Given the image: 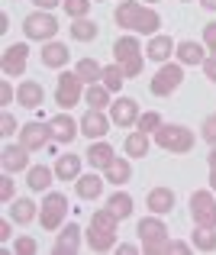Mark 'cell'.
<instances>
[{
    "mask_svg": "<svg viewBox=\"0 0 216 255\" xmlns=\"http://www.w3.org/2000/svg\"><path fill=\"white\" fill-rule=\"evenodd\" d=\"M119 29H132V32H142V36H155L161 29V16L152 10V6H142L136 0H123L113 13Z\"/></svg>",
    "mask_w": 216,
    "mask_h": 255,
    "instance_id": "6da1fadb",
    "label": "cell"
},
{
    "mask_svg": "<svg viewBox=\"0 0 216 255\" xmlns=\"http://www.w3.org/2000/svg\"><path fill=\"white\" fill-rule=\"evenodd\" d=\"M116 223L119 220L113 217L110 207L94 210L91 226H87V246H91V252H110L116 246Z\"/></svg>",
    "mask_w": 216,
    "mask_h": 255,
    "instance_id": "7a4b0ae2",
    "label": "cell"
},
{
    "mask_svg": "<svg viewBox=\"0 0 216 255\" xmlns=\"http://www.w3.org/2000/svg\"><path fill=\"white\" fill-rule=\"evenodd\" d=\"M194 142H197L194 129H187L181 123H161L158 132H155V145L165 152H178V155H187L194 149Z\"/></svg>",
    "mask_w": 216,
    "mask_h": 255,
    "instance_id": "3957f363",
    "label": "cell"
},
{
    "mask_svg": "<svg viewBox=\"0 0 216 255\" xmlns=\"http://www.w3.org/2000/svg\"><path fill=\"white\" fill-rule=\"evenodd\" d=\"M58 29H62V26H58V16H52L49 10H36L23 19V32L32 42H52Z\"/></svg>",
    "mask_w": 216,
    "mask_h": 255,
    "instance_id": "277c9868",
    "label": "cell"
},
{
    "mask_svg": "<svg viewBox=\"0 0 216 255\" xmlns=\"http://www.w3.org/2000/svg\"><path fill=\"white\" fill-rule=\"evenodd\" d=\"M65 213H68V200H65V194L49 191V194H45V200L39 204V223H42L49 233H55V230H62Z\"/></svg>",
    "mask_w": 216,
    "mask_h": 255,
    "instance_id": "5b68a950",
    "label": "cell"
},
{
    "mask_svg": "<svg viewBox=\"0 0 216 255\" xmlns=\"http://www.w3.org/2000/svg\"><path fill=\"white\" fill-rule=\"evenodd\" d=\"M181 81H184V68H181V65L165 62L158 71H155V78H152V84H148V91H152L155 97H168V94H174V91L181 87Z\"/></svg>",
    "mask_w": 216,
    "mask_h": 255,
    "instance_id": "8992f818",
    "label": "cell"
},
{
    "mask_svg": "<svg viewBox=\"0 0 216 255\" xmlns=\"http://www.w3.org/2000/svg\"><path fill=\"white\" fill-rule=\"evenodd\" d=\"M191 217H194V226H210V230H216L213 191H194L191 194Z\"/></svg>",
    "mask_w": 216,
    "mask_h": 255,
    "instance_id": "52a82bcc",
    "label": "cell"
},
{
    "mask_svg": "<svg viewBox=\"0 0 216 255\" xmlns=\"http://www.w3.org/2000/svg\"><path fill=\"white\" fill-rule=\"evenodd\" d=\"M81 94H84V81L74 71H62L55 81V104L68 110V107H74L81 100Z\"/></svg>",
    "mask_w": 216,
    "mask_h": 255,
    "instance_id": "ba28073f",
    "label": "cell"
},
{
    "mask_svg": "<svg viewBox=\"0 0 216 255\" xmlns=\"http://www.w3.org/2000/svg\"><path fill=\"white\" fill-rule=\"evenodd\" d=\"M26 55H29V45H26V42L6 45L3 55H0V68H3V75H6V78L26 75Z\"/></svg>",
    "mask_w": 216,
    "mask_h": 255,
    "instance_id": "9c48e42d",
    "label": "cell"
},
{
    "mask_svg": "<svg viewBox=\"0 0 216 255\" xmlns=\"http://www.w3.org/2000/svg\"><path fill=\"white\" fill-rule=\"evenodd\" d=\"M110 123L113 120L107 117L104 110H94V107H87V113L81 117V136L91 142V139H104L107 136V129H110Z\"/></svg>",
    "mask_w": 216,
    "mask_h": 255,
    "instance_id": "30bf717a",
    "label": "cell"
},
{
    "mask_svg": "<svg viewBox=\"0 0 216 255\" xmlns=\"http://www.w3.org/2000/svg\"><path fill=\"white\" fill-rule=\"evenodd\" d=\"M49 139H52L49 123H26L23 129H19V145H26L29 152L45 149V145H49Z\"/></svg>",
    "mask_w": 216,
    "mask_h": 255,
    "instance_id": "8fae6325",
    "label": "cell"
},
{
    "mask_svg": "<svg viewBox=\"0 0 216 255\" xmlns=\"http://www.w3.org/2000/svg\"><path fill=\"white\" fill-rule=\"evenodd\" d=\"M110 120L123 129L139 123V104L132 97H116V104H110Z\"/></svg>",
    "mask_w": 216,
    "mask_h": 255,
    "instance_id": "7c38bea8",
    "label": "cell"
},
{
    "mask_svg": "<svg viewBox=\"0 0 216 255\" xmlns=\"http://www.w3.org/2000/svg\"><path fill=\"white\" fill-rule=\"evenodd\" d=\"M136 236L142 239V249H145V246H152V243L168 239V226L161 223L158 213H152V217H145V220H139V223H136Z\"/></svg>",
    "mask_w": 216,
    "mask_h": 255,
    "instance_id": "4fadbf2b",
    "label": "cell"
},
{
    "mask_svg": "<svg viewBox=\"0 0 216 255\" xmlns=\"http://www.w3.org/2000/svg\"><path fill=\"white\" fill-rule=\"evenodd\" d=\"M49 129H52V139H58V142H74L78 139V132H81V123H74V120L68 117V110L65 113H58V117H52L49 120Z\"/></svg>",
    "mask_w": 216,
    "mask_h": 255,
    "instance_id": "5bb4252c",
    "label": "cell"
},
{
    "mask_svg": "<svg viewBox=\"0 0 216 255\" xmlns=\"http://www.w3.org/2000/svg\"><path fill=\"white\" fill-rule=\"evenodd\" d=\"M0 162H3V171H10V174L29 171V149L26 145H3Z\"/></svg>",
    "mask_w": 216,
    "mask_h": 255,
    "instance_id": "9a60e30c",
    "label": "cell"
},
{
    "mask_svg": "<svg viewBox=\"0 0 216 255\" xmlns=\"http://www.w3.org/2000/svg\"><path fill=\"white\" fill-rule=\"evenodd\" d=\"M174 204H178V197H174L171 187H152V191H148V197H145V207H148L152 213H158V217L171 213Z\"/></svg>",
    "mask_w": 216,
    "mask_h": 255,
    "instance_id": "2e32d148",
    "label": "cell"
},
{
    "mask_svg": "<svg viewBox=\"0 0 216 255\" xmlns=\"http://www.w3.org/2000/svg\"><path fill=\"white\" fill-rule=\"evenodd\" d=\"M52 252H55V255H74V252H81V226L78 223H65V230H62V236L55 239Z\"/></svg>",
    "mask_w": 216,
    "mask_h": 255,
    "instance_id": "e0dca14e",
    "label": "cell"
},
{
    "mask_svg": "<svg viewBox=\"0 0 216 255\" xmlns=\"http://www.w3.org/2000/svg\"><path fill=\"white\" fill-rule=\"evenodd\" d=\"M81 165H84V155L68 152V155H58L52 168H55V178L58 181H78L81 178Z\"/></svg>",
    "mask_w": 216,
    "mask_h": 255,
    "instance_id": "ac0fdd59",
    "label": "cell"
},
{
    "mask_svg": "<svg viewBox=\"0 0 216 255\" xmlns=\"http://www.w3.org/2000/svg\"><path fill=\"white\" fill-rule=\"evenodd\" d=\"M45 100V87L39 81H23L16 87V104L26 107V110H36V107H42Z\"/></svg>",
    "mask_w": 216,
    "mask_h": 255,
    "instance_id": "d6986e66",
    "label": "cell"
},
{
    "mask_svg": "<svg viewBox=\"0 0 216 255\" xmlns=\"http://www.w3.org/2000/svg\"><path fill=\"white\" fill-rule=\"evenodd\" d=\"M174 49H178V42H174L171 36H158V32H155V36L148 39V49H145V55L152 58V62H161V65H165L168 58L174 55Z\"/></svg>",
    "mask_w": 216,
    "mask_h": 255,
    "instance_id": "ffe728a7",
    "label": "cell"
},
{
    "mask_svg": "<svg viewBox=\"0 0 216 255\" xmlns=\"http://www.w3.org/2000/svg\"><path fill=\"white\" fill-rule=\"evenodd\" d=\"M87 162H91V168H100V171H107L113 165V158H116V152H113V145L110 142H100V139H94V145L87 149Z\"/></svg>",
    "mask_w": 216,
    "mask_h": 255,
    "instance_id": "44dd1931",
    "label": "cell"
},
{
    "mask_svg": "<svg viewBox=\"0 0 216 255\" xmlns=\"http://www.w3.org/2000/svg\"><path fill=\"white\" fill-rule=\"evenodd\" d=\"M68 58H71V52H68L65 42H55V39H52V42L42 45V65L45 68H65Z\"/></svg>",
    "mask_w": 216,
    "mask_h": 255,
    "instance_id": "7402d4cb",
    "label": "cell"
},
{
    "mask_svg": "<svg viewBox=\"0 0 216 255\" xmlns=\"http://www.w3.org/2000/svg\"><path fill=\"white\" fill-rule=\"evenodd\" d=\"M139 55H142V45H139L136 36H119L116 42H113V58H116L119 65L132 62V58H139Z\"/></svg>",
    "mask_w": 216,
    "mask_h": 255,
    "instance_id": "603a6c76",
    "label": "cell"
},
{
    "mask_svg": "<svg viewBox=\"0 0 216 255\" xmlns=\"http://www.w3.org/2000/svg\"><path fill=\"white\" fill-rule=\"evenodd\" d=\"M174 55H178V62H181V65H204L207 49H204L200 42H194V39H184V42H178Z\"/></svg>",
    "mask_w": 216,
    "mask_h": 255,
    "instance_id": "cb8c5ba5",
    "label": "cell"
},
{
    "mask_svg": "<svg viewBox=\"0 0 216 255\" xmlns=\"http://www.w3.org/2000/svg\"><path fill=\"white\" fill-rule=\"evenodd\" d=\"M52 178H55V168H45V165H29V171H26V187H29V191H49Z\"/></svg>",
    "mask_w": 216,
    "mask_h": 255,
    "instance_id": "d4e9b609",
    "label": "cell"
},
{
    "mask_svg": "<svg viewBox=\"0 0 216 255\" xmlns=\"http://www.w3.org/2000/svg\"><path fill=\"white\" fill-rule=\"evenodd\" d=\"M74 191H78L81 200H97L100 194H104V181H100L97 174H81L78 184H74Z\"/></svg>",
    "mask_w": 216,
    "mask_h": 255,
    "instance_id": "484cf974",
    "label": "cell"
},
{
    "mask_svg": "<svg viewBox=\"0 0 216 255\" xmlns=\"http://www.w3.org/2000/svg\"><path fill=\"white\" fill-rule=\"evenodd\" d=\"M107 207L113 210V217L123 223V220H129L132 217V197L126 191H113L110 197H107Z\"/></svg>",
    "mask_w": 216,
    "mask_h": 255,
    "instance_id": "4316f807",
    "label": "cell"
},
{
    "mask_svg": "<svg viewBox=\"0 0 216 255\" xmlns=\"http://www.w3.org/2000/svg\"><path fill=\"white\" fill-rule=\"evenodd\" d=\"M36 210H39V207L32 204L29 197H16V200H13V210H10V220L19 223V226H26V223L36 220Z\"/></svg>",
    "mask_w": 216,
    "mask_h": 255,
    "instance_id": "83f0119b",
    "label": "cell"
},
{
    "mask_svg": "<svg viewBox=\"0 0 216 255\" xmlns=\"http://www.w3.org/2000/svg\"><path fill=\"white\" fill-rule=\"evenodd\" d=\"M123 152L129 158H145L148 155V132H142V129L129 132V136H126V142H123Z\"/></svg>",
    "mask_w": 216,
    "mask_h": 255,
    "instance_id": "f1b7e54d",
    "label": "cell"
},
{
    "mask_svg": "<svg viewBox=\"0 0 216 255\" xmlns=\"http://www.w3.org/2000/svg\"><path fill=\"white\" fill-rule=\"evenodd\" d=\"M100 36V26L94 23V19H74L71 23V39L74 42H94V39Z\"/></svg>",
    "mask_w": 216,
    "mask_h": 255,
    "instance_id": "f546056e",
    "label": "cell"
},
{
    "mask_svg": "<svg viewBox=\"0 0 216 255\" xmlns=\"http://www.w3.org/2000/svg\"><path fill=\"white\" fill-rule=\"evenodd\" d=\"M100 81H104V87L107 91H123V84H126V71H123V65L119 62H113V65H104V78H100Z\"/></svg>",
    "mask_w": 216,
    "mask_h": 255,
    "instance_id": "4dcf8cb0",
    "label": "cell"
},
{
    "mask_svg": "<svg viewBox=\"0 0 216 255\" xmlns=\"http://www.w3.org/2000/svg\"><path fill=\"white\" fill-rule=\"evenodd\" d=\"M74 75H78L84 84H97L100 78H104V65L94 62V58H81L78 68H74Z\"/></svg>",
    "mask_w": 216,
    "mask_h": 255,
    "instance_id": "1f68e13d",
    "label": "cell"
},
{
    "mask_svg": "<svg viewBox=\"0 0 216 255\" xmlns=\"http://www.w3.org/2000/svg\"><path fill=\"white\" fill-rule=\"evenodd\" d=\"M107 174V184H126V181L132 178V165L129 158H113V165L104 171Z\"/></svg>",
    "mask_w": 216,
    "mask_h": 255,
    "instance_id": "d6a6232c",
    "label": "cell"
},
{
    "mask_svg": "<svg viewBox=\"0 0 216 255\" xmlns=\"http://www.w3.org/2000/svg\"><path fill=\"white\" fill-rule=\"evenodd\" d=\"M194 249L216 252V230H210V226H194Z\"/></svg>",
    "mask_w": 216,
    "mask_h": 255,
    "instance_id": "836d02e7",
    "label": "cell"
},
{
    "mask_svg": "<svg viewBox=\"0 0 216 255\" xmlns=\"http://www.w3.org/2000/svg\"><path fill=\"white\" fill-rule=\"evenodd\" d=\"M84 100H87V107H94V110H104V107H110V91H107L104 84H87Z\"/></svg>",
    "mask_w": 216,
    "mask_h": 255,
    "instance_id": "e575fe53",
    "label": "cell"
},
{
    "mask_svg": "<svg viewBox=\"0 0 216 255\" xmlns=\"http://www.w3.org/2000/svg\"><path fill=\"white\" fill-rule=\"evenodd\" d=\"M65 13H68L71 19H84L87 13H91V0H65Z\"/></svg>",
    "mask_w": 216,
    "mask_h": 255,
    "instance_id": "d590c367",
    "label": "cell"
},
{
    "mask_svg": "<svg viewBox=\"0 0 216 255\" xmlns=\"http://www.w3.org/2000/svg\"><path fill=\"white\" fill-rule=\"evenodd\" d=\"M158 126H161V117H158L155 110H148V113H142V117H139L136 129H142V132H148V136H155V132H158Z\"/></svg>",
    "mask_w": 216,
    "mask_h": 255,
    "instance_id": "8d00e7d4",
    "label": "cell"
},
{
    "mask_svg": "<svg viewBox=\"0 0 216 255\" xmlns=\"http://www.w3.org/2000/svg\"><path fill=\"white\" fill-rule=\"evenodd\" d=\"M13 252H16V255H36L39 252V243L32 236H19L16 243H13Z\"/></svg>",
    "mask_w": 216,
    "mask_h": 255,
    "instance_id": "74e56055",
    "label": "cell"
},
{
    "mask_svg": "<svg viewBox=\"0 0 216 255\" xmlns=\"http://www.w3.org/2000/svg\"><path fill=\"white\" fill-rule=\"evenodd\" d=\"M200 136H204L210 145H216V113H210V117L204 120V126H200Z\"/></svg>",
    "mask_w": 216,
    "mask_h": 255,
    "instance_id": "f35d334b",
    "label": "cell"
},
{
    "mask_svg": "<svg viewBox=\"0 0 216 255\" xmlns=\"http://www.w3.org/2000/svg\"><path fill=\"white\" fill-rule=\"evenodd\" d=\"M13 191H16V184H13L10 171H6L3 178H0V200H3V204H10V200H13Z\"/></svg>",
    "mask_w": 216,
    "mask_h": 255,
    "instance_id": "ab89813d",
    "label": "cell"
},
{
    "mask_svg": "<svg viewBox=\"0 0 216 255\" xmlns=\"http://www.w3.org/2000/svg\"><path fill=\"white\" fill-rule=\"evenodd\" d=\"M204 45H207V52H210V55H216V19L204 26Z\"/></svg>",
    "mask_w": 216,
    "mask_h": 255,
    "instance_id": "60d3db41",
    "label": "cell"
},
{
    "mask_svg": "<svg viewBox=\"0 0 216 255\" xmlns=\"http://www.w3.org/2000/svg\"><path fill=\"white\" fill-rule=\"evenodd\" d=\"M16 129H23V126L13 120V113H3V117H0V136H13Z\"/></svg>",
    "mask_w": 216,
    "mask_h": 255,
    "instance_id": "b9f144b4",
    "label": "cell"
},
{
    "mask_svg": "<svg viewBox=\"0 0 216 255\" xmlns=\"http://www.w3.org/2000/svg\"><path fill=\"white\" fill-rule=\"evenodd\" d=\"M123 71H126V78H139V75H142V55L132 58V62H126Z\"/></svg>",
    "mask_w": 216,
    "mask_h": 255,
    "instance_id": "7bdbcfd3",
    "label": "cell"
},
{
    "mask_svg": "<svg viewBox=\"0 0 216 255\" xmlns=\"http://www.w3.org/2000/svg\"><path fill=\"white\" fill-rule=\"evenodd\" d=\"M200 68H204L207 81H216V55H207V58H204V65H200Z\"/></svg>",
    "mask_w": 216,
    "mask_h": 255,
    "instance_id": "ee69618b",
    "label": "cell"
},
{
    "mask_svg": "<svg viewBox=\"0 0 216 255\" xmlns=\"http://www.w3.org/2000/svg\"><path fill=\"white\" fill-rule=\"evenodd\" d=\"M0 104H3V107L13 104V87H10V81H0Z\"/></svg>",
    "mask_w": 216,
    "mask_h": 255,
    "instance_id": "f6af8a7d",
    "label": "cell"
},
{
    "mask_svg": "<svg viewBox=\"0 0 216 255\" xmlns=\"http://www.w3.org/2000/svg\"><path fill=\"white\" fill-rule=\"evenodd\" d=\"M168 252H174V255H187V252H191V246L181 243V239H171V243H168Z\"/></svg>",
    "mask_w": 216,
    "mask_h": 255,
    "instance_id": "bcb514c9",
    "label": "cell"
},
{
    "mask_svg": "<svg viewBox=\"0 0 216 255\" xmlns=\"http://www.w3.org/2000/svg\"><path fill=\"white\" fill-rule=\"evenodd\" d=\"M10 236H13V223L10 220H0V243H10Z\"/></svg>",
    "mask_w": 216,
    "mask_h": 255,
    "instance_id": "7dc6e473",
    "label": "cell"
},
{
    "mask_svg": "<svg viewBox=\"0 0 216 255\" xmlns=\"http://www.w3.org/2000/svg\"><path fill=\"white\" fill-rule=\"evenodd\" d=\"M32 3H36L39 10H55V6H62L65 0H32Z\"/></svg>",
    "mask_w": 216,
    "mask_h": 255,
    "instance_id": "c3c4849f",
    "label": "cell"
},
{
    "mask_svg": "<svg viewBox=\"0 0 216 255\" xmlns=\"http://www.w3.org/2000/svg\"><path fill=\"white\" fill-rule=\"evenodd\" d=\"M116 252L119 255H136L139 249H136V246H129V243H123V246H116Z\"/></svg>",
    "mask_w": 216,
    "mask_h": 255,
    "instance_id": "681fc988",
    "label": "cell"
},
{
    "mask_svg": "<svg viewBox=\"0 0 216 255\" xmlns=\"http://www.w3.org/2000/svg\"><path fill=\"white\" fill-rule=\"evenodd\" d=\"M10 29V16H6V13H0V32H6Z\"/></svg>",
    "mask_w": 216,
    "mask_h": 255,
    "instance_id": "f907efd6",
    "label": "cell"
},
{
    "mask_svg": "<svg viewBox=\"0 0 216 255\" xmlns=\"http://www.w3.org/2000/svg\"><path fill=\"white\" fill-rule=\"evenodd\" d=\"M200 6H207V10H216V0H200Z\"/></svg>",
    "mask_w": 216,
    "mask_h": 255,
    "instance_id": "816d5d0a",
    "label": "cell"
},
{
    "mask_svg": "<svg viewBox=\"0 0 216 255\" xmlns=\"http://www.w3.org/2000/svg\"><path fill=\"white\" fill-rule=\"evenodd\" d=\"M210 187L216 191V168H210Z\"/></svg>",
    "mask_w": 216,
    "mask_h": 255,
    "instance_id": "f5cc1de1",
    "label": "cell"
},
{
    "mask_svg": "<svg viewBox=\"0 0 216 255\" xmlns=\"http://www.w3.org/2000/svg\"><path fill=\"white\" fill-rule=\"evenodd\" d=\"M210 168H216V145H213V152H210Z\"/></svg>",
    "mask_w": 216,
    "mask_h": 255,
    "instance_id": "db71d44e",
    "label": "cell"
},
{
    "mask_svg": "<svg viewBox=\"0 0 216 255\" xmlns=\"http://www.w3.org/2000/svg\"><path fill=\"white\" fill-rule=\"evenodd\" d=\"M181 3H191V0H181Z\"/></svg>",
    "mask_w": 216,
    "mask_h": 255,
    "instance_id": "11a10c76",
    "label": "cell"
},
{
    "mask_svg": "<svg viewBox=\"0 0 216 255\" xmlns=\"http://www.w3.org/2000/svg\"><path fill=\"white\" fill-rule=\"evenodd\" d=\"M97 3H104V0H97Z\"/></svg>",
    "mask_w": 216,
    "mask_h": 255,
    "instance_id": "9f6ffc18",
    "label": "cell"
},
{
    "mask_svg": "<svg viewBox=\"0 0 216 255\" xmlns=\"http://www.w3.org/2000/svg\"><path fill=\"white\" fill-rule=\"evenodd\" d=\"M6 3H13V0H6Z\"/></svg>",
    "mask_w": 216,
    "mask_h": 255,
    "instance_id": "6f0895ef",
    "label": "cell"
}]
</instances>
